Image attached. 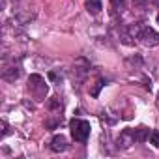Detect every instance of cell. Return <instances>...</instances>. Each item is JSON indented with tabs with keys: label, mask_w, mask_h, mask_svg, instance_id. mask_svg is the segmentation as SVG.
<instances>
[{
	"label": "cell",
	"mask_w": 159,
	"mask_h": 159,
	"mask_svg": "<svg viewBox=\"0 0 159 159\" xmlns=\"http://www.w3.org/2000/svg\"><path fill=\"white\" fill-rule=\"evenodd\" d=\"M69 127H71V137L77 142H86V139L90 137V122H86V120L73 118Z\"/></svg>",
	"instance_id": "cell-1"
},
{
	"label": "cell",
	"mask_w": 159,
	"mask_h": 159,
	"mask_svg": "<svg viewBox=\"0 0 159 159\" xmlns=\"http://www.w3.org/2000/svg\"><path fill=\"white\" fill-rule=\"evenodd\" d=\"M51 150H52V152H64V150H67V140H66V137H64V135L52 137V140H51Z\"/></svg>",
	"instance_id": "cell-4"
},
{
	"label": "cell",
	"mask_w": 159,
	"mask_h": 159,
	"mask_svg": "<svg viewBox=\"0 0 159 159\" xmlns=\"http://www.w3.org/2000/svg\"><path fill=\"white\" fill-rule=\"evenodd\" d=\"M150 144H153L155 148H159V131L157 129L150 131Z\"/></svg>",
	"instance_id": "cell-7"
},
{
	"label": "cell",
	"mask_w": 159,
	"mask_h": 159,
	"mask_svg": "<svg viewBox=\"0 0 159 159\" xmlns=\"http://www.w3.org/2000/svg\"><path fill=\"white\" fill-rule=\"evenodd\" d=\"M137 38L142 41V45H146V47H155L157 43H159V34L153 30V28H150V26H144V28H140L139 32H137Z\"/></svg>",
	"instance_id": "cell-2"
},
{
	"label": "cell",
	"mask_w": 159,
	"mask_h": 159,
	"mask_svg": "<svg viewBox=\"0 0 159 159\" xmlns=\"http://www.w3.org/2000/svg\"><path fill=\"white\" fill-rule=\"evenodd\" d=\"M148 135H150V129H146V127H139V129L133 131V140H135V142H144V140L148 139Z\"/></svg>",
	"instance_id": "cell-6"
},
{
	"label": "cell",
	"mask_w": 159,
	"mask_h": 159,
	"mask_svg": "<svg viewBox=\"0 0 159 159\" xmlns=\"http://www.w3.org/2000/svg\"><path fill=\"white\" fill-rule=\"evenodd\" d=\"M157 23H159V15H157Z\"/></svg>",
	"instance_id": "cell-9"
},
{
	"label": "cell",
	"mask_w": 159,
	"mask_h": 159,
	"mask_svg": "<svg viewBox=\"0 0 159 159\" xmlns=\"http://www.w3.org/2000/svg\"><path fill=\"white\" fill-rule=\"evenodd\" d=\"M28 84H30V90H32L38 98H43V96L47 94V84H45V81H43V77H39V75H30Z\"/></svg>",
	"instance_id": "cell-3"
},
{
	"label": "cell",
	"mask_w": 159,
	"mask_h": 159,
	"mask_svg": "<svg viewBox=\"0 0 159 159\" xmlns=\"http://www.w3.org/2000/svg\"><path fill=\"white\" fill-rule=\"evenodd\" d=\"M84 8H86V11H88V13L98 15V13L101 11L103 4H101V0H84Z\"/></svg>",
	"instance_id": "cell-5"
},
{
	"label": "cell",
	"mask_w": 159,
	"mask_h": 159,
	"mask_svg": "<svg viewBox=\"0 0 159 159\" xmlns=\"http://www.w3.org/2000/svg\"><path fill=\"white\" fill-rule=\"evenodd\" d=\"M111 2L114 4L116 10H124V8H125V2H124V0H111Z\"/></svg>",
	"instance_id": "cell-8"
}]
</instances>
